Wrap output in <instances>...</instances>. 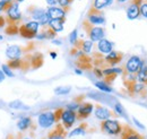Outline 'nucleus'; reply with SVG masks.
<instances>
[{
    "instance_id": "1",
    "label": "nucleus",
    "mask_w": 147,
    "mask_h": 139,
    "mask_svg": "<svg viewBox=\"0 0 147 139\" xmlns=\"http://www.w3.org/2000/svg\"><path fill=\"white\" fill-rule=\"evenodd\" d=\"M83 26L86 30V33L88 34V37L92 42H98V41L104 38V35H105L104 28L98 27V26H94L88 20H84Z\"/></svg>"
},
{
    "instance_id": "2",
    "label": "nucleus",
    "mask_w": 147,
    "mask_h": 139,
    "mask_svg": "<svg viewBox=\"0 0 147 139\" xmlns=\"http://www.w3.org/2000/svg\"><path fill=\"white\" fill-rule=\"evenodd\" d=\"M101 128L104 132L112 135V136H117L120 135L122 132V126L118 120H113V119H108L104 120L101 123Z\"/></svg>"
},
{
    "instance_id": "3",
    "label": "nucleus",
    "mask_w": 147,
    "mask_h": 139,
    "mask_svg": "<svg viewBox=\"0 0 147 139\" xmlns=\"http://www.w3.org/2000/svg\"><path fill=\"white\" fill-rule=\"evenodd\" d=\"M7 20L9 24H17L19 20L22 19V13L19 10V2H17L16 0L10 2L7 10Z\"/></svg>"
},
{
    "instance_id": "4",
    "label": "nucleus",
    "mask_w": 147,
    "mask_h": 139,
    "mask_svg": "<svg viewBox=\"0 0 147 139\" xmlns=\"http://www.w3.org/2000/svg\"><path fill=\"white\" fill-rule=\"evenodd\" d=\"M55 122H57V120H55V111H45V112H42L41 114H38V117H37L38 126L41 128H44V129L51 128Z\"/></svg>"
},
{
    "instance_id": "5",
    "label": "nucleus",
    "mask_w": 147,
    "mask_h": 139,
    "mask_svg": "<svg viewBox=\"0 0 147 139\" xmlns=\"http://www.w3.org/2000/svg\"><path fill=\"white\" fill-rule=\"evenodd\" d=\"M143 66H144V61L138 55H132L128 59V61L126 63V67L123 69V72L137 75V72L142 69Z\"/></svg>"
},
{
    "instance_id": "6",
    "label": "nucleus",
    "mask_w": 147,
    "mask_h": 139,
    "mask_svg": "<svg viewBox=\"0 0 147 139\" xmlns=\"http://www.w3.org/2000/svg\"><path fill=\"white\" fill-rule=\"evenodd\" d=\"M76 120H77V113L75 111L68 110V109H65L62 111L60 121L62 122V126L65 129H70L74 126V123L76 122Z\"/></svg>"
},
{
    "instance_id": "7",
    "label": "nucleus",
    "mask_w": 147,
    "mask_h": 139,
    "mask_svg": "<svg viewBox=\"0 0 147 139\" xmlns=\"http://www.w3.org/2000/svg\"><path fill=\"white\" fill-rule=\"evenodd\" d=\"M87 20L92 25L97 26V25H103L105 23V17L101 10H97V9L91 7V9L87 13Z\"/></svg>"
},
{
    "instance_id": "8",
    "label": "nucleus",
    "mask_w": 147,
    "mask_h": 139,
    "mask_svg": "<svg viewBox=\"0 0 147 139\" xmlns=\"http://www.w3.org/2000/svg\"><path fill=\"white\" fill-rule=\"evenodd\" d=\"M93 110H94V105L92 103H87V102H84L79 105L78 110L76 111L77 113V119L79 120H84L86 118H88L91 114H92Z\"/></svg>"
},
{
    "instance_id": "9",
    "label": "nucleus",
    "mask_w": 147,
    "mask_h": 139,
    "mask_svg": "<svg viewBox=\"0 0 147 139\" xmlns=\"http://www.w3.org/2000/svg\"><path fill=\"white\" fill-rule=\"evenodd\" d=\"M47 14L50 19H66V14H67V10H65L63 8L61 7H49L48 10H47Z\"/></svg>"
},
{
    "instance_id": "10",
    "label": "nucleus",
    "mask_w": 147,
    "mask_h": 139,
    "mask_svg": "<svg viewBox=\"0 0 147 139\" xmlns=\"http://www.w3.org/2000/svg\"><path fill=\"white\" fill-rule=\"evenodd\" d=\"M122 57H123V54L121 52H118V51H111L109 54H107L105 57H104V61L111 66V67H114L115 65H118L121 60H122Z\"/></svg>"
},
{
    "instance_id": "11",
    "label": "nucleus",
    "mask_w": 147,
    "mask_h": 139,
    "mask_svg": "<svg viewBox=\"0 0 147 139\" xmlns=\"http://www.w3.org/2000/svg\"><path fill=\"white\" fill-rule=\"evenodd\" d=\"M94 114H95V117H96L98 120L104 121V120L110 119L111 115H112V112H111L109 109H107V107H104V106H102V105H96V106H95Z\"/></svg>"
},
{
    "instance_id": "12",
    "label": "nucleus",
    "mask_w": 147,
    "mask_h": 139,
    "mask_svg": "<svg viewBox=\"0 0 147 139\" xmlns=\"http://www.w3.org/2000/svg\"><path fill=\"white\" fill-rule=\"evenodd\" d=\"M121 139H144V137L140 134H138L136 130H134L132 128L125 126V127H122Z\"/></svg>"
},
{
    "instance_id": "13",
    "label": "nucleus",
    "mask_w": 147,
    "mask_h": 139,
    "mask_svg": "<svg viewBox=\"0 0 147 139\" xmlns=\"http://www.w3.org/2000/svg\"><path fill=\"white\" fill-rule=\"evenodd\" d=\"M22 48L19 45H10L6 49V57L9 60H15V59H20L22 55Z\"/></svg>"
},
{
    "instance_id": "14",
    "label": "nucleus",
    "mask_w": 147,
    "mask_h": 139,
    "mask_svg": "<svg viewBox=\"0 0 147 139\" xmlns=\"http://www.w3.org/2000/svg\"><path fill=\"white\" fill-rule=\"evenodd\" d=\"M97 50L100 53L107 55L111 51H113V43L110 42L109 40H107V38H103V40L97 42Z\"/></svg>"
},
{
    "instance_id": "15",
    "label": "nucleus",
    "mask_w": 147,
    "mask_h": 139,
    "mask_svg": "<svg viewBox=\"0 0 147 139\" xmlns=\"http://www.w3.org/2000/svg\"><path fill=\"white\" fill-rule=\"evenodd\" d=\"M140 16V5L136 3V2H131V5L128 7L127 9V17L130 20L137 19Z\"/></svg>"
},
{
    "instance_id": "16",
    "label": "nucleus",
    "mask_w": 147,
    "mask_h": 139,
    "mask_svg": "<svg viewBox=\"0 0 147 139\" xmlns=\"http://www.w3.org/2000/svg\"><path fill=\"white\" fill-rule=\"evenodd\" d=\"M75 47H76V49H78V50L83 51L85 54H87V53H91V51H92L93 42L91 40H80V41L78 40L77 43L75 44Z\"/></svg>"
},
{
    "instance_id": "17",
    "label": "nucleus",
    "mask_w": 147,
    "mask_h": 139,
    "mask_svg": "<svg viewBox=\"0 0 147 139\" xmlns=\"http://www.w3.org/2000/svg\"><path fill=\"white\" fill-rule=\"evenodd\" d=\"M48 139H66V129L63 128V126L58 124L55 130L49 134Z\"/></svg>"
},
{
    "instance_id": "18",
    "label": "nucleus",
    "mask_w": 147,
    "mask_h": 139,
    "mask_svg": "<svg viewBox=\"0 0 147 139\" xmlns=\"http://www.w3.org/2000/svg\"><path fill=\"white\" fill-rule=\"evenodd\" d=\"M33 124V120L31 117H22L17 121V128L19 131H25L28 128H31Z\"/></svg>"
},
{
    "instance_id": "19",
    "label": "nucleus",
    "mask_w": 147,
    "mask_h": 139,
    "mask_svg": "<svg viewBox=\"0 0 147 139\" xmlns=\"http://www.w3.org/2000/svg\"><path fill=\"white\" fill-rule=\"evenodd\" d=\"M30 13H31V15H32L33 20L38 22L41 18L45 15L47 11H45L44 9H42V8H38V7H35V6H31V7H30Z\"/></svg>"
},
{
    "instance_id": "20",
    "label": "nucleus",
    "mask_w": 147,
    "mask_h": 139,
    "mask_svg": "<svg viewBox=\"0 0 147 139\" xmlns=\"http://www.w3.org/2000/svg\"><path fill=\"white\" fill-rule=\"evenodd\" d=\"M63 23H65V19H50L49 27L52 28L55 33H59L63 31Z\"/></svg>"
},
{
    "instance_id": "21",
    "label": "nucleus",
    "mask_w": 147,
    "mask_h": 139,
    "mask_svg": "<svg viewBox=\"0 0 147 139\" xmlns=\"http://www.w3.org/2000/svg\"><path fill=\"white\" fill-rule=\"evenodd\" d=\"M111 3H113V0H93L92 7L97 10H102V9L109 7Z\"/></svg>"
},
{
    "instance_id": "22",
    "label": "nucleus",
    "mask_w": 147,
    "mask_h": 139,
    "mask_svg": "<svg viewBox=\"0 0 147 139\" xmlns=\"http://www.w3.org/2000/svg\"><path fill=\"white\" fill-rule=\"evenodd\" d=\"M7 65H8V67L10 69H20V68H23V67L26 66L25 61L22 58L20 59H15V60H9Z\"/></svg>"
},
{
    "instance_id": "23",
    "label": "nucleus",
    "mask_w": 147,
    "mask_h": 139,
    "mask_svg": "<svg viewBox=\"0 0 147 139\" xmlns=\"http://www.w3.org/2000/svg\"><path fill=\"white\" fill-rule=\"evenodd\" d=\"M86 128H87L86 123H82L79 127H77V128H75L74 130H71V131L69 132V135H68V136L71 138V137H76V136L85 135V132H86Z\"/></svg>"
},
{
    "instance_id": "24",
    "label": "nucleus",
    "mask_w": 147,
    "mask_h": 139,
    "mask_svg": "<svg viewBox=\"0 0 147 139\" xmlns=\"http://www.w3.org/2000/svg\"><path fill=\"white\" fill-rule=\"evenodd\" d=\"M137 80L142 84L147 85V66H143L142 69L137 72Z\"/></svg>"
},
{
    "instance_id": "25",
    "label": "nucleus",
    "mask_w": 147,
    "mask_h": 139,
    "mask_svg": "<svg viewBox=\"0 0 147 139\" xmlns=\"http://www.w3.org/2000/svg\"><path fill=\"white\" fill-rule=\"evenodd\" d=\"M31 58H32L31 65H32L33 68H38V67L42 66V63H43V55L41 53H35Z\"/></svg>"
},
{
    "instance_id": "26",
    "label": "nucleus",
    "mask_w": 147,
    "mask_h": 139,
    "mask_svg": "<svg viewBox=\"0 0 147 139\" xmlns=\"http://www.w3.org/2000/svg\"><path fill=\"white\" fill-rule=\"evenodd\" d=\"M24 26H25V28H26V30H28V31H30V32H32L33 34L37 35V33H38L40 24L37 23L36 20H31V22H28V23L24 24Z\"/></svg>"
},
{
    "instance_id": "27",
    "label": "nucleus",
    "mask_w": 147,
    "mask_h": 139,
    "mask_svg": "<svg viewBox=\"0 0 147 139\" xmlns=\"http://www.w3.org/2000/svg\"><path fill=\"white\" fill-rule=\"evenodd\" d=\"M94 85L96 86V88H98L100 90H102V92H104V93H112V92H113L112 87H111L109 84H107L105 82H96Z\"/></svg>"
},
{
    "instance_id": "28",
    "label": "nucleus",
    "mask_w": 147,
    "mask_h": 139,
    "mask_svg": "<svg viewBox=\"0 0 147 139\" xmlns=\"http://www.w3.org/2000/svg\"><path fill=\"white\" fill-rule=\"evenodd\" d=\"M19 34L22 35V37H24V38H27V40H31V38H34V37H36V35L33 34L32 32H30L28 30H26L24 25L19 26Z\"/></svg>"
},
{
    "instance_id": "29",
    "label": "nucleus",
    "mask_w": 147,
    "mask_h": 139,
    "mask_svg": "<svg viewBox=\"0 0 147 139\" xmlns=\"http://www.w3.org/2000/svg\"><path fill=\"white\" fill-rule=\"evenodd\" d=\"M8 106L10 107V109H13V110H28V106H26V105H24V103L22 102V101H18V100H16V101H13V102H10Z\"/></svg>"
},
{
    "instance_id": "30",
    "label": "nucleus",
    "mask_w": 147,
    "mask_h": 139,
    "mask_svg": "<svg viewBox=\"0 0 147 139\" xmlns=\"http://www.w3.org/2000/svg\"><path fill=\"white\" fill-rule=\"evenodd\" d=\"M145 88H146V85H145V84L136 83L134 86L131 87L130 93H131V94H140V93H143V92L145 90Z\"/></svg>"
},
{
    "instance_id": "31",
    "label": "nucleus",
    "mask_w": 147,
    "mask_h": 139,
    "mask_svg": "<svg viewBox=\"0 0 147 139\" xmlns=\"http://www.w3.org/2000/svg\"><path fill=\"white\" fill-rule=\"evenodd\" d=\"M71 90L70 86H59L55 88V95H67L69 94Z\"/></svg>"
},
{
    "instance_id": "32",
    "label": "nucleus",
    "mask_w": 147,
    "mask_h": 139,
    "mask_svg": "<svg viewBox=\"0 0 147 139\" xmlns=\"http://www.w3.org/2000/svg\"><path fill=\"white\" fill-rule=\"evenodd\" d=\"M19 33V27L17 24H9L6 27V34L8 35H16Z\"/></svg>"
},
{
    "instance_id": "33",
    "label": "nucleus",
    "mask_w": 147,
    "mask_h": 139,
    "mask_svg": "<svg viewBox=\"0 0 147 139\" xmlns=\"http://www.w3.org/2000/svg\"><path fill=\"white\" fill-rule=\"evenodd\" d=\"M114 111H115V113H117V114H119V115H121V117H125V118H126V111H125L123 106L121 105V103L117 102V103L114 104Z\"/></svg>"
},
{
    "instance_id": "34",
    "label": "nucleus",
    "mask_w": 147,
    "mask_h": 139,
    "mask_svg": "<svg viewBox=\"0 0 147 139\" xmlns=\"http://www.w3.org/2000/svg\"><path fill=\"white\" fill-rule=\"evenodd\" d=\"M1 70L5 74V76H7V77H14L15 76L14 72H13V70L8 67V65H2L1 66Z\"/></svg>"
},
{
    "instance_id": "35",
    "label": "nucleus",
    "mask_w": 147,
    "mask_h": 139,
    "mask_svg": "<svg viewBox=\"0 0 147 139\" xmlns=\"http://www.w3.org/2000/svg\"><path fill=\"white\" fill-rule=\"evenodd\" d=\"M77 41H78V31L77 30H74L73 32L69 34V42L75 45L77 43Z\"/></svg>"
},
{
    "instance_id": "36",
    "label": "nucleus",
    "mask_w": 147,
    "mask_h": 139,
    "mask_svg": "<svg viewBox=\"0 0 147 139\" xmlns=\"http://www.w3.org/2000/svg\"><path fill=\"white\" fill-rule=\"evenodd\" d=\"M140 15L147 18V1H143L140 5Z\"/></svg>"
},
{
    "instance_id": "37",
    "label": "nucleus",
    "mask_w": 147,
    "mask_h": 139,
    "mask_svg": "<svg viewBox=\"0 0 147 139\" xmlns=\"http://www.w3.org/2000/svg\"><path fill=\"white\" fill-rule=\"evenodd\" d=\"M79 105H80V103H79V102H71V103H69V104L67 105V107H66V109L71 110V111H75V112H76V111L78 110Z\"/></svg>"
},
{
    "instance_id": "38",
    "label": "nucleus",
    "mask_w": 147,
    "mask_h": 139,
    "mask_svg": "<svg viewBox=\"0 0 147 139\" xmlns=\"http://www.w3.org/2000/svg\"><path fill=\"white\" fill-rule=\"evenodd\" d=\"M9 1H7V0H3V1H0V13L1 11H6L7 10V8H8V6H9Z\"/></svg>"
},
{
    "instance_id": "39",
    "label": "nucleus",
    "mask_w": 147,
    "mask_h": 139,
    "mask_svg": "<svg viewBox=\"0 0 147 139\" xmlns=\"http://www.w3.org/2000/svg\"><path fill=\"white\" fill-rule=\"evenodd\" d=\"M93 71H94V74H95L96 77H98V78H102V77H103V70L100 69L98 67H95V68L93 69Z\"/></svg>"
},
{
    "instance_id": "40",
    "label": "nucleus",
    "mask_w": 147,
    "mask_h": 139,
    "mask_svg": "<svg viewBox=\"0 0 147 139\" xmlns=\"http://www.w3.org/2000/svg\"><path fill=\"white\" fill-rule=\"evenodd\" d=\"M62 111H63V109H57V110L55 111V120H57V122L60 121V119H61V114H62Z\"/></svg>"
},
{
    "instance_id": "41",
    "label": "nucleus",
    "mask_w": 147,
    "mask_h": 139,
    "mask_svg": "<svg viewBox=\"0 0 147 139\" xmlns=\"http://www.w3.org/2000/svg\"><path fill=\"white\" fill-rule=\"evenodd\" d=\"M58 1H59V0H47V3H48L50 7H52V6L58 5Z\"/></svg>"
},
{
    "instance_id": "42",
    "label": "nucleus",
    "mask_w": 147,
    "mask_h": 139,
    "mask_svg": "<svg viewBox=\"0 0 147 139\" xmlns=\"http://www.w3.org/2000/svg\"><path fill=\"white\" fill-rule=\"evenodd\" d=\"M6 20H7L6 18L3 17V16H1V15H0V28L5 26V24H6Z\"/></svg>"
},
{
    "instance_id": "43",
    "label": "nucleus",
    "mask_w": 147,
    "mask_h": 139,
    "mask_svg": "<svg viewBox=\"0 0 147 139\" xmlns=\"http://www.w3.org/2000/svg\"><path fill=\"white\" fill-rule=\"evenodd\" d=\"M134 122H135V123H136V124H137V126H138V127H139L140 129H144V128H145V127H144L143 124H140V123H139V121H138L137 119H135V118H134Z\"/></svg>"
},
{
    "instance_id": "44",
    "label": "nucleus",
    "mask_w": 147,
    "mask_h": 139,
    "mask_svg": "<svg viewBox=\"0 0 147 139\" xmlns=\"http://www.w3.org/2000/svg\"><path fill=\"white\" fill-rule=\"evenodd\" d=\"M5 77H6V76H5V74L2 72V70L0 69V83H2V82L5 80Z\"/></svg>"
},
{
    "instance_id": "45",
    "label": "nucleus",
    "mask_w": 147,
    "mask_h": 139,
    "mask_svg": "<svg viewBox=\"0 0 147 139\" xmlns=\"http://www.w3.org/2000/svg\"><path fill=\"white\" fill-rule=\"evenodd\" d=\"M52 43L55 44V45H61L62 44V41H60V40H52Z\"/></svg>"
},
{
    "instance_id": "46",
    "label": "nucleus",
    "mask_w": 147,
    "mask_h": 139,
    "mask_svg": "<svg viewBox=\"0 0 147 139\" xmlns=\"http://www.w3.org/2000/svg\"><path fill=\"white\" fill-rule=\"evenodd\" d=\"M75 74H77V75H82V74H83V70L80 69V68H76V69H75Z\"/></svg>"
},
{
    "instance_id": "47",
    "label": "nucleus",
    "mask_w": 147,
    "mask_h": 139,
    "mask_svg": "<svg viewBox=\"0 0 147 139\" xmlns=\"http://www.w3.org/2000/svg\"><path fill=\"white\" fill-rule=\"evenodd\" d=\"M50 55L52 57V59H55V58H57V53L55 52H50Z\"/></svg>"
},
{
    "instance_id": "48",
    "label": "nucleus",
    "mask_w": 147,
    "mask_h": 139,
    "mask_svg": "<svg viewBox=\"0 0 147 139\" xmlns=\"http://www.w3.org/2000/svg\"><path fill=\"white\" fill-rule=\"evenodd\" d=\"M119 3H122V2H127V1H130V0H117Z\"/></svg>"
},
{
    "instance_id": "49",
    "label": "nucleus",
    "mask_w": 147,
    "mask_h": 139,
    "mask_svg": "<svg viewBox=\"0 0 147 139\" xmlns=\"http://www.w3.org/2000/svg\"><path fill=\"white\" fill-rule=\"evenodd\" d=\"M2 38H3V37H2V35L0 34V41H2Z\"/></svg>"
},
{
    "instance_id": "50",
    "label": "nucleus",
    "mask_w": 147,
    "mask_h": 139,
    "mask_svg": "<svg viewBox=\"0 0 147 139\" xmlns=\"http://www.w3.org/2000/svg\"><path fill=\"white\" fill-rule=\"evenodd\" d=\"M17 2H22V1H24V0H16Z\"/></svg>"
},
{
    "instance_id": "51",
    "label": "nucleus",
    "mask_w": 147,
    "mask_h": 139,
    "mask_svg": "<svg viewBox=\"0 0 147 139\" xmlns=\"http://www.w3.org/2000/svg\"><path fill=\"white\" fill-rule=\"evenodd\" d=\"M7 139H11V137H8V138H7ZM13 139H14V138H13Z\"/></svg>"
},
{
    "instance_id": "52",
    "label": "nucleus",
    "mask_w": 147,
    "mask_h": 139,
    "mask_svg": "<svg viewBox=\"0 0 147 139\" xmlns=\"http://www.w3.org/2000/svg\"><path fill=\"white\" fill-rule=\"evenodd\" d=\"M23 139H31V138H23Z\"/></svg>"
},
{
    "instance_id": "53",
    "label": "nucleus",
    "mask_w": 147,
    "mask_h": 139,
    "mask_svg": "<svg viewBox=\"0 0 147 139\" xmlns=\"http://www.w3.org/2000/svg\"><path fill=\"white\" fill-rule=\"evenodd\" d=\"M0 1H3V0H0Z\"/></svg>"
}]
</instances>
